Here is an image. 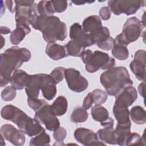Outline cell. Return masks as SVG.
<instances>
[{"label": "cell", "instance_id": "37", "mask_svg": "<svg viewBox=\"0 0 146 146\" xmlns=\"http://www.w3.org/2000/svg\"><path fill=\"white\" fill-rule=\"evenodd\" d=\"M54 10L56 13H62L67 7V1L64 0H52L51 1Z\"/></svg>", "mask_w": 146, "mask_h": 146}, {"label": "cell", "instance_id": "32", "mask_svg": "<svg viewBox=\"0 0 146 146\" xmlns=\"http://www.w3.org/2000/svg\"><path fill=\"white\" fill-rule=\"evenodd\" d=\"M93 103L95 105H102L104 103L107 99V94L103 90L100 89L94 90L91 92Z\"/></svg>", "mask_w": 146, "mask_h": 146}, {"label": "cell", "instance_id": "26", "mask_svg": "<svg viewBox=\"0 0 146 146\" xmlns=\"http://www.w3.org/2000/svg\"><path fill=\"white\" fill-rule=\"evenodd\" d=\"M91 115L94 120L102 123L109 117L108 110L101 105H95L91 108Z\"/></svg>", "mask_w": 146, "mask_h": 146}, {"label": "cell", "instance_id": "25", "mask_svg": "<svg viewBox=\"0 0 146 146\" xmlns=\"http://www.w3.org/2000/svg\"><path fill=\"white\" fill-rule=\"evenodd\" d=\"M132 121L136 124H144L146 123V112L144 108L139 106L133 107L130 111Z\"/></svg>", "mask_w": 146, "mask_h": 146}, {"label": "cell", "instance_id": "7", "mask_svg": "<svg viewBox=\"0 0 146 146\" xmlns=\"http://www.w3.org/2000/svg\"><path fill=\"white\" fill-rule=\"evenodd\" d=\"M145 6V1L112 0L108 2V7L116 15L121 14H125L127 15L133 14L140 7Z\"/></svg>", "mask_w": 146, "mask_h": 146}, {"label": "cell", "instance_id": "18", "mask_svg": "<svg viewBox=\"0 0 146 146\" xmlns=\"http://www.w3.org/2000/svg\"><path fill=\"white\" fill-rule=\"evenodd\" d=\"M45 52L50 58L54 60H58L68 56L65 47L55 42L48 43L46 46Z\"/></svg>", "mask_w": 146, "mask_h": 146}, {"label": "cell", "instance_id": "8", "mask_svg": "<svg viewBox=\"0 0 146 146\" xmlns=\"http://www.w3.org/2000/svg\"><path fill=\"white\" fill-rule=\"evenodd\" d=\"M34 119L40 124H44L48 131H54L60 126V122L52 111L51 105L48 103L35 111Z\"/></svg>", "mask_w": 146, "mask_h": 146}, {"label": "cell", "instance_id": "6", "mask_svg": "<svg viewBox=\"0 0 146 146\" xmlns=\"http://www.w3.org/2000/svg\"><path fill=\"white\" fill-rule=\"evenodd\" d=\"M144 27L137 17H131L125 22L122 32L116 36L115 42L126 46L139 39Z\"/></svg>", "mask_w": 146, "mask_h": 146}, {"label": "cell", "instance_id": "45", "mask_svg": "<svg viewBox=\"0 0 146 146\" xmlns=\"http://www.w3.org/2000/svg\"><path fill=\"white\" fill-rule=\"evenodd\" d=\"M94 1H72L71 2L74 3L76 5H84L86 3H92Z\"/></svg>", "mask_w": 146, "mask_h": 146}, {"label": "cell", "instance_id": "1", "mask_svg": "<svg viewBox=\"0 0 146 146\" xmlns=\"http://www.w3.org/2000/svg\"><path fill=\"white\" fill-rule=\"evenodd\" d=\"M30 51L26 48L13 46L1 54L0 83L3 87L10 83L11 74L24 62L30 60Z\"/></svg>", "mask_w": 146, "mask_h": 146}, {"label": "cell", "instance_id": "24", "mask_svg": "<svg viewBox=\"0 0 146 146\" xmlns=\"http://www.w3.org/2000/svg\"><path fill=\"white\" fill-rule=\"evenodd\" d=\"M67 107V100L63 96H58L51 105L52 111L56 116H60L65 114Z\"/></svg>", "mask_w": 146, "mask_h": 146}, {"label": "cell", "instance_id": "21", "mask_svg": "<svg viewBox=\"0 0 146 146\" xmlns=\"http://www.w3.org/2000/svg\"><path fill=\"white\" fill-rule=\"evenodd\" d=\"M31 29L29 26L16 25L15 30L10 33V40L12 44H19L25 38V36L30 33Z\"/></svg>", "mask_w": 146, "mask_h": 146}, {"label": "cell", "instance_id": "3", "mask_svg": "<svg viewBox=\"0 0 146 146\" xmlns=\"http://www.w3.org/2000/svg\"><path fill=\"white\" fill-rule=\"evenodd\" d=\"M42 33L44 40L48 43L63 41L67 36L66 24L57 17L39 15L33 27Z\"/></svg>", "mask_w": 146, "mask_h": 146}, {"label": "cell", "instance_id": "31", "mask_svg": "<svg viewBox=\"0 0 146 146\" xmlns=\"http://www.w3.org/2000/svg\"><path fill=\"white\" fill-rule=\"evenodd\" d=\"M50 142V137L49 135L45 132V131L33 137L30 141V146H40L48 145Z\"/></svg>", "mask_w": 146, "mask_h": 146}, {"label": "cell", "instance_id": "36", "mask_svg": "<svg viewBox=\"0 0 146 146\" xmlns=\"http://www.w3.org/2000/svg\"><path fill=\"white\" fill-rule=\"evenodd\" d=\"M65 68L63 67H58L55 68L51 72L50 75L55 80L56 84L62 81L64 76Z\"/></svg>", "mask_w": 146, "mask_h": 146}, {"label": "cell", "instance_id": "9", "mask_svg": "<svg viewBox=\"0 0 146 146\" xmlns=\"http://www.w3.org/2000/svg\"><path fill=\"white\" fill-rule=\"evenodd\" d=\"M64 76L68 88L75 92H82L88 88V82L87 80L81 75L78 70L75 68L66 69Z\"/></svg>", "mask_w": 146, "mask_h": 146}, {"label": "cell", "instance_id": "22", "mask_svg": "<svg viewBox=\"0 0 146 146\" xmlns=\"http://www.w3.org/2000/svg\"><path fill=\"white\" fill-rule=\"evenodd\" d=\"M99 139L104 143L109 144L116 145L115 131L113 127H104L97 132Z\"/></svg>", "mask_w": 146, "mask_h": 146}, {"label": "cell", "instance_id": "39", "mask_svg": "<svg viewBox=\"0 0 146 146\" xmlns=\"http://www.w3.org/2000/svg\"><path fill=\"white\" fill-rule=\"evenodd\" d=\"M114 44H115V39H113L111 36H109L104 41L97 44V46L100 49H102L106 51H108L112 48Z\"/></svg>", "mask_w": 146, "mask_h": 146}, {"label": "cell", "instance_id": "10", "mask_svg": "<svg viewBox=\"0 0 146 146\" xmlns=\"http://www.w3.org/2000/svg\"><path fill=\"white\" fill-rule=\"evenodd\" d=\"M1 135L4 139L14 145L21 146L25 143V133L21 129H18L11 124H6L1 127Z\"/></svg>", "mask_w": 146, "mask_h": 146}, {"label": "cell", "instance_id": "2", "mask_svg": "<svg viewBox=\"0 0 146 146\" xmlns=\"http://www.w3.org/2000/svg\"><path fill=\"white\" fill-rule=\"evenodd\" d=\"M1 115L4 119L13 122L30 137L36 136L45 131L34 118L30 117L13 105L9 104L4 106L1 110Z\"/></svg>", "mask_w": 146, "mask_h": 146}, {"label": "cell", "instance_id": "11", "mask_svg": "<svg viewBox=\"0 0 146 146\" xmlns=\"http://www.w3.org/2000/svg\"><path fill=\"white\" fill-rule=\"evenodd\" d=\"M74 136L76 141L86 146L106 145L105 143L99 140L97 133L90 129L78 128L75 131Z\"/></svg>", "mask_w": 146, "mask_h": 146}, {"label": "cell", "instance_id": "14", "mask_svg": "<svg viewBox=\"0 0 146 146\" xmlns=\"http://www.w3.org/2000/svg\"><path fill=\"white\" fill-rule=\"evenodd\" d=\"M114 105L128 108L136 100L137 93L136 88L132 86H128L122 89L116 96Z\"/></svg>", "mask_w": 146, "mask_h": 146}, {"label": "cell", "instance_id": "4", "mask_svg": "<svg viewBox=\"0 0 146 146\" xmlns=\"http://www.w3.org/2000/svg\"><path fill=\"white\" fill-rule=\"evenodd\" d=\"M100 82L110 96H116L122 89L132 86L128 70L125 67H113L103 72Z\"/></svg>", "mask_w": 146, "mask_h": 146}, {"label": "cell", "instance_id": "29", "mask_svg": "<svg viewBox=\"0 0 146 146\" xmlns=\"http://www.w3.org/2000/svg\"><path fill=\"white\" fill-rule=\"evenodd\" d=\"M38 13L42 16H51L55 13L51 1H41L37 4Z\"/></svg>", "mask_w": 146, "mask_h": 146}, {"label": "cell", "instance_id": "17", "mask_svg": "<svg viewBox=\"0 0 146 146\" xmlns=\"http://www.w3.org/2000/svg\"><path fill=\"white\" fill-rule=\"evenodd\" d=\"M102 27L100 18L95 15H91L85 18L82 24L83 30L91 35L99 32Z\"/></svg>", "mask_w": 146, "mask_h": 146}, {"label": "cell", "instance_id": "43", "mask_svg": "<svg viewBox=\"0 0 146 146\" xmlns=\"http://www.w3.org/2000/svg\"><path fill=\"white\" fill-rule=\"evenodd\" d=\"M145 80H144L142 83H141L138 86V91L140 95L144 98V89H145Z\"/></svg>", "mask_w": 146, "mask_h": 146}, {"label": "cell", "instance_id": "42", "mask_svg": "<svg viewBox=\"0 0 146 146\" xmlns=\"http://www.w3.org/2000/svg\"><path fill=\"white\" fill-rule=\"evenodd\" d=\"M100 124L104 127H113V120L112 117H109L108 119L104 122L100 123Z\"/></svg>", "mask_w": 146, "mask_h": 146}, {"label": "cell", "instance_id": "19", "mask_svg": "<svg viewBox=\"0 0 146 146\" xmlns=\"http://www.w3.org/2000/svg\"><path fill=\"white\" fill-rule=\"evenodd\" d=\"M29 75L25 71L17 69L13 73L10 83L15 90H21L25 87Z\"/></svg>", "mask_w": 146, "mask_h": 146}, {"label": "cell", "instance_id": "27", "mask_svg": "<svg viewBox=\"0 0 146 146\" xmlns=\"http://www.w3.org/2000/svg\"><path fill=\"white\" fill-rule=\"evenodd\" d=\"M64 47L68 55L75 57H80L82 53L86 49L77 42L71 39L65 45Z\"/></svg>", "mask_w": 146, "mask_h": 146}, {"label": "cell", "instance_id": "40", "mask_svg": "<svg viewBox=\"0 0 146 146\" xmlns=\"http://www.w3.org/2000/svg\"><path fill=\"white\" fill-rule=\"evenodd\" d=\"M99 14L100 18L104 21L108 20L111 17V11L107 6L102 7L100 9Z\"/></svg>", "mask_w": 146, "mask_h": 146}, {"label": "cell", "instance_id": "23", "mask_svg": "<svg viewBox=\"0 0 146 146\" xmlns=\"http://www.w3.org/2000/svg\"><path fill=\"white\" fill-rule=\"evenodd\" d=\"M131 126H124L117 125L114 129L116 145L124 146L125 145L126 141L131 133Z\"/></svg>", "mask_w": 146, "mask_h": 146}, {"label": "cell", "instance_id": "33", "mask_svg": "<svg viewBox=\"0 0 146 146\" xmlns=\"http://www.w3.org/2000/svg\"><path fill=\"white\" fill-rule=\"evenodd\" d=\"M144 141H145L144 133L143 134V136L141 137L139 134L136 132H133V133L131 132L126 141L125 145H134V144L142 145L143 144L142 142H144Z\"/></svg>", "mask_w": 146, "mask_h": 146}, {"label": "cell", "instance_id": "30", "mask_svg": "<svg viewBox=\"0 0 146 146\" xmlns=\"http://www.w3.org/2000/svg\"><path fill=\"white\" fill-rule=\"evenodd\" d=\"M88 117V113L83 107H77L72 111L70 119L71 121L78 123L86 121Z\"/></svg>", "mask_w": 146, "mask_h": 146}, {"label": "cell", "instance_id": "38", "mask_svg": "<svg viewBox=\"0 0 146 146\" xmlns=\"http://www.w3.org/2000/svg\"><path fill=\"white\" fill-rule=\"evenodd\" d=\"M67 135L66 130L63 127H58L54 131L53 137L56 141H63Z\"/></svg>", "mask_w": 146, "mask_h": 146}, {"label": "cell", "instance_id": "15", "mask_svg": "<svg viewBox=\"0 0 146 146\" xmlns=\"http://www.w3.org/2000/svg\"><path fill=\"white\" fill-rule=\"evenodd\" d=\"M41 76V87L43 96L48 100H51L56 94V87L55 80L50 75L46 74H40Z\"/></svg>", "mask_w": 146, "mask_h": 146}, {"label": "cell", "instance_id": "16", "mask_svg": "<svg viewBox=\"0 0 146 146\" xmlns=\"http://www.w3.org/2000/svg\"><path fill=\"white\" fill-rule=\"evenodd\" d=\"M41 87L40 74L29 75L25 86L26 93L29 98H38Z\"/></svg>", "mask_w": 146, "mask_h": 146}, {"label": "cell", "instance_id": "34", "mask_svg": "<svg viewBox=\"0 0 146 146\" xmlns=\"http://www.w3.org/2000/svg\"><path fill=\"white\" fill-rule=\"evenodd\" d=\"M16 91L14 88L11 86L6 87L2 91L1 98L6 102L13 100L16 96Z\"/></svg>", "mask_w": 146, "mask_h": 146}, {"label": "cell", "instance_id": "12", "mask_svg": "<svg viewBox=\"0 0 146 146\" xmlns=\"http://www.w3.org/2000/svg\"><path fill=\"white\" fill-rule=\"evenodd\" d=\"M131 70L139 80L145 79V51L139 50L134 55L133 60L129 64Z\"/></svg>", "mask_w": 146, "mask_h": 146}, {"label": "cell", "instance_id": "46", "mask_svg": "<svg viewBox=\"0 0 146 146\" xmlns=\"http://www.w3.org/2000/svg\"><path fill=\"white\" fill-rule=\"evenodd\" d=\"M10 33H11L10 30L8 27L3 26L1 27V33L2 34H7Z\"/></svg>", "mask_w": 146, "mask_h": 146}, {"label": "cell", "instance_id": "35", "mask_svg": "<svg viewBox=\"0 0 146 146\" xmlns=\"http://www.w3.org/2000/svg\"><path fill=\"white\" fill-rule=\"evenodd\" d=\"M27 103L29 106L34 111H37L44 106L47 104V102L43 99L38 98H29L27 99Z\"/></svg>", "mask_w": 146, "mask_h": 146}, {"label": "cell", "instance_id": "47", "mask_svg": "<svg viewBox=\"0 0 146 146\" xmlns=\"http://www.w3.org/2000/svg\"><path fill=\"white\" fill-rule=\"evenodd\" d=\"M1 41L2 42H1V48H2L5 43V39H4V38L2 36H1Z\"/></svg>", "mask_w": 146, "mask_h": 146}, {"label": "cell", "instance_id": "20", "mask_svg": "<svg viewBox=\"0 0 146 146\" xmlns=\"http://www.w3.org/2000/svg\"><path fill=\"white\" fill-rule=\"evenodd\" d=\"M113 113L117 121V125L131 126V123L129 120V112L128 108L114 105Z\"/></svg>", "mask_w": 146, "mask_h": 146}, {"label": "cell", "instance_id": "28", "mask_svg": "<svg viewBox=\"0 0 146 146\" xmlns=\"http://www.w3.org/2000/svg\"><path fill=\"white\" fill-rule=\"evenodd\" d=\"M112 54L115 58L120 60H126L129 56V51L127 46L115 42L112 48Z\"/></svg>", "mask_w": 146, "mask_h": 146}, {"label": "cell", "instance_id": "44", "mask_svg": "<svg viewBox=\"0 0 146 146\" xmlns=\"http://www.w3.org/2000/svg\"><path fill=\"white\" fill-rule=\"evenodd\" d=\"M5 3H6V5L9 10L11 13H13L15 12V6H14V5H13V1H6Z\"/></svg>", "mask_w": 146, "mask_h": 146}, {"label": "cell", "instance_id": "13", "mask_svg": "<svg viewBox=\"0 0 146 146\" xmlns=\"http://www.w3.org/2000/svg\"><path fill=\"white\" fill-rule=\"evenodd\" d=\"M70 38L84 48L94 44L90 35L86 33L79 23H74L70 29Z\"/></svg>", "mask_w": 146, "mask_h": 146}, {"label": "cell", "instance_id": "5", "mask_svg": "<svg viewBox=\"0 0 146 146\" xmlns=\"http://www.w3.org/2000/svg\"><path fill=\"white\" fill-rule=\"evenodd\" d=\"M80 58L86 64V71L90 73H94L100 68L108 70L115 65V60L107 53L101 51L92 52L90 49L85 50Z\"/></svg>", "mask_w": 146, "mask_h": 146}, {"label": "cell", "instance_id": "41", "mask_svg": "<svg viewBox=\"0 0 146 146\" xmlns=\"http://www.w3.org/2000/svg\"><path fill=\"white\" fill-rule=\"evenodd\" d=\"M93 100L91 95V92H90L87 94V95L84 99L83 102V108L86 110H88L92 105Z\"/></svg>", "mask_w": 146, "mask_h": 146}]
</instances>
